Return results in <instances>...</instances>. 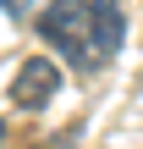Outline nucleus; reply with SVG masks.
Wrapping results in <instances>:
<instances>
[{"label": "nucleus", "mask_w": 143, "mask_h": 149, "mask_svg": "<svg viewBox=\"0 0 143 149\" xmlns=\"http://www.w3.org/2000/svg\"><path fill=\"white\" fill-rule=\"evenodd\" d=\"M39 39L61 50V61L83 77L105 72L127 39V0H50L39 17Z\"/></svg>", "instance_id": "nucleus-1"}, {"label": "nucleus", "mask_w": 143, "mask_h": 149, "mask_svg": "<svg viewBox=\"0 0 143 149\" xmlns=\"http://www.w3.org/2000/svg\"><path fill=\"white\" fill-rule=\"evenodd\" d=\"M55 94H61V66L50 55H28L11 77V105L17 111H44Z\"/></svg>", "instance_id": "nucleus-2"}, {"label": "nucleus", "mask_w": 143, "mask_h": 149, "mask_svg": "<svg viewBox=\"0 0 143 149\" xmlns=\"http://www.w3.org/2000/svg\"><path fill=\"white\" fill-rule=\"evenodd\" d=\"M28 6H33V0H0V11H11V17H22Z\"/></svg>", "instance_id": "nucleus-3"}]
</instances>
